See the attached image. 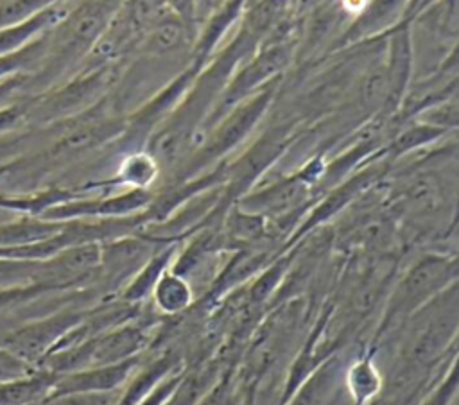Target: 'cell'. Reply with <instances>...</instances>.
I'll list each match as a JSON object with an SVG mask.
<instances>
[{"instance_id": "obj_22", "label": "cell", "mask_w": 459, "mask_h": 405, "mask_svg": "<svg viewBox=\"0 0 459 405\" xmlns=\"http://www.w3.org/2000/svg\"><path fill=\"white\" fill-rule=\"evenodd\" d=\"M27 106L22 104H9L0 108V131L11 129L27 118Z\"/></svg>"}, {"instance_id": "obj_2", "label": "cell", "mask_w": 459, "mask_h": 405, "mask_svg": "<svg viewBox=\"0 0 459 405\" xmlns=\"http://www.w3.org/2000/svg\"><path fill=\"white\" fill-rule=\"evenodd\" d=\"M280 82L281 79L267 84L224 113L204 133L203 142L183 161V165L167 181H163V186L195 177L230 159V154H233L246 140L251 138L255 129L271 111Z\"/></svg>"}, {"instance_id": "obj_3", "label": "cell", "mask_w": 459, "mask_h": 405, "mask_svg": "<svg viewBox=\"0 0 459 405\" xmlns=\"http://www.w3.org/2000/svg\"><path fill=\"white\" fill-rule=\"evenodd\" d=\"M454 283H457V254L454 251L434 249L418 254L389 289L371 346L377 348L378 342L398 330L409 315Z\"/></svg>"}, {"instance_id": "obj_12", "label": "cell", "mask_w": 459, "mask_h": 405, "mask_svg": "<svg viewBox=\"0 0 459 405\" xmlns=\"http://www.w3.org/2000/svg\"><path fill=\"white\" fill-rule=\"evenodd\" d=\"M344 366L339 353H332L298 385L283 405H330L342 385Z\"/></svg>"}, {"instance_id": "obj_21", "label": "cell", "mask_w": 459, "mask_h": 405, "mask_svg": "<svg viewBox=\"0 0 459 405\" xmlns=\"http://www.w3.org/2000/svg\"><path fill=\"white\" fill-rule=\"evenodd\" d=\"M181 371H183V369H181ZM181 371H176V373L169 375L167 378H163V380L149 392V396H147L145 400H142L138 405H161L163 400H165V398L169 396V392L172 391L174 383L178 382Z\"/></svg>"}, {"instance_id": "obj_13", "label": "cell", "mask_w": 459, "mask_h": 405, "mask_svg": "<svg viewBox=\"0 0 459 405\" xmlns=\"http://www.w3.org/2000/svg\"><path fill=\"white\" fill-rule=\"evenodd\" d=\"M70 9L72 7L66 2L59 0L20 23L0 29V54L14 52L25 47L27 43H30L32 39H36L38 36H41L43 32L50 30L59 22H63L65 16L70 13Z\"/></svg>"}, {"instance_id": "obj_10", "label": "cell", "mask_w": 459, "mask_h": 405, "mask_svg": "<svg viewBox=\"0 0 459 405\" xmlns=\"http://www.w3.org/2000/svg\"><path fill=\"white\" fill-rule=\"evenodd\" d=\"M161 181V167L158 159L145 149H134L124 152L118 159L117 170L111 177L91 183L84 188L109 190V188H129V190H152Z\"/></svg>"}, {"instance_id": "obj_23", "label": "cell", "mask_w": 459, "mask_h": 405, "mask_svg": "<svg viewBox=\"0 0 459 405\" xmlns=\"http://www.w3.org/2000/svg\"><path fill=\"white\" fill-rule=\"evenodd\" d=\"M18 215H16V211L14 210H11V208H7L5 204H2L0 202V224H5V222H11V220H14Z\"/></svg>"}, {"instance_id": "obj_11", "label": "cell", "mask_w": 459, "mask_h": 405, "mask_svg": "<svg viewBox=\"0 0 459 405\" xmlns=\"http://www.w3.org/2000/svg\"><path fill=\"white\" fill-rule=\"evenodd\" d=\"M377 348L369 346L351 358L342 371V389L350 405H371L384 391V375L375 360Z\"/></svg>"}, {"instance_id": "obj_24", "label": "cell", "mask_w": 459, "mask_h": 405, "mask_svg": "<svg viewBox=\"0 0 459 405\" xmlns=\"http://www.w3.org/2000/svg\"><path fill=\"white\" fill-rule=\"evenodd\" d=\"M246 405H255V389L247 387V398H246Z\"/></svg>"}, {"instance_id": "obj_6", "label": "cell", "mask_w": 459, "mask_h": 405, "mask_svg": "<svg viewBox=\"0 0 459 405\" xmlns=\"http://www.w3.org/2000/svg\"><path fill=\"white\" fill-rule=\"evenodd\" d=\"M169 242L156 240L140 231L100 242V262L97 278L111 290H118L145 265V262Z\"/></svg>"}, {"instance_id": "obj_17", "label": "cell", "mask_w": 459, "mask_h": 405, "mask_svg": "<svg viewBox=\"0 0 459 405\" xmlns=\"http://www.w3.org/2000/svg\"><path fill=\"white\" fill-rule=\"evenodd\" d=\"M457 401V351L452 353L418 405H455Z\"/></svg>"}, {"instance_id": "obj_26", "label": "cell", "mask_w": 459, "mask_h": 405, "mask_svg": "<svg viewBox=\"0 0 459 405\" xmlns=\"http://www.w3.org/2000/svg\"><path fill=\"white\" fill-rule=\"evenodd\" d=\"M4 170H5V168H0V174H4Z\"/></svg>"}, {"instance_id": "obj_15", "label": "cell", "mask_w": 459, "mask_h": 405, "mask_svg": "<svg viewBox=\"0 0 459 405\" xmlns=\"http://www.w3.org/2000/svg\"><path fill=\"white\" fill-rule=\"evenodd\" d=\"M224 371L226 369L217 360L195 364L190 369L183 367L178 382L161 405H197L224 375Z\"/></svg>"}, {"instance_id": "obj_19", "label": "cell", "mask_w": 459, "mask_h": 405, "mask_svg": "<svg viewBox=\"0 0 459 405\" xmlns=\"http://www.w3.org/2000/svg\"><path fill=\"white\" fill-rule=\"evenodd\" d=\"M118 391L109 392H57L47 396L39 405H115Z\"/></svg>"}, {"instance_id": "obj_9", "label": "cell", "mask_w": 459, "mask_h": 405, "mask_svg": "<svg viewBox=\"0 0 459 405\" xmlns=\"http://www.w3.org/2000/svg\"><path fill=\"white\" fill-rule=\"evenodd\" d=\"M140 364H142V355L122 360V362H115V364L93 366V367H84L66 375H59L50 394L77 392V391H86V392L120 391L122 385L138 369Z\"/></svg>"}, {"instance_id": "obj_18", "label": "cell", "mask_w": 459, "mask_h": 405, "mask_svg": "<svg viewBox=\"0 0 459 405\" xmlns=\"http://www.w3.org/2000/svg\"><path fill=\"white\" fill-rule=\"evenodd\" d=\"M59 0H0V29L20 23Z\"/></svg>"}, {"instance_id": "obj_14", "label": "cell", "mask_w": 459, "mask_h": 405, "mask_svg": "<svg viewBox=\"0 0 459 405\" xmlns=\"http://www.w3.org/2000/svg\"><path fill=\"white\" fill-rule=\"evenodd\" d=\"M183 242V240H181ZM181 242H169L161 246L147 262L145 265L120 289V301L138 306L140 303L151 297V292L160 280V276L172 265V260L179 249Z\"/></svg>"}, {"instance_id": "obj_16", "label": "cell", "mask_w": 459, "mask_h": 405, "mask_svg": "<svg viewBox=\"0 0 459 405\" xmlns=\"http://www.w3.org/2000/svg\"><path fill=\"white\" fill-rule=\"evenodd\" d=\"M149 299L161 315H181L194 306L197 296L190 281L169 267L156 281Z\"/></svg>"}, {"instance_id": "obj_1", "label": "cell", "mask_w": 459, "mask_h": 405, "mask_svg": "<svg viewBox=\"0 0 459 405\" xmlns=\"http://www.w3.org/2000/svg\"><path fill=\"white\" fill-rule=\"evenodd\" d=\"M459 324V297L457 283L450 285L427 305L409 315L398 328L400 337V364L396 366L398 387H407L414 376L443 364L455 353Z\"/></svg>"}, {"instance_id": "obj_4", "label": "cell", "mask_w": 459, "mask_h": 405, "mask_svg": "<svg viewBox=\"0 0 459 405\" xmlns=\"http://www.w3.org/2000/svg\"><path fill=\"white\" fill-rule=\"evenodd\" d=\"M294 54L296 43H269L258 47L255 54L244 59L228 79V84L224 86L213 113L204 125V133L233 106L246 100L267 84L283 79L287 70L294 65Z\"/></svg>"}, {"instance_id": "obj_25", "label": "cell", "mask_w": 459, "mask_h": 405, "mask_svg": "<svg viewBox=\"0 0 459 405\" xmlns=\"http://www.w3.org/2000/svg\"><path fill=\"white\" fill-rule=\"evenodd\" d=\"M420 0H412V7H411V16H412V11H414V7H416V4H418ZM411 20V18H409Z\"/></svg>"}, {"instance_id": "obj_8", "label": "cell", "mask_w": 459, "mask_h": 405, "mask_svg": "<svg viewBox=\"0 0 459 405\" xmlns=\"http://www.w3.org/2000/svg\"><path fill=\"white\" fill-rule=\"evenodd\" d=\"M412 0H368L342 30L337 50L385 36L396 25L411 18Z\"/></svg>"}, {"instance_id": "obj_7", "label": "cell", "mask_w": 459, "mask_h": 405, "mask_svg": "<svg viewBox=\"0 0 459 405\" xmlns=\"http://www.w3.org/2000/svg\"><path fill=\"white\" fill-rule=\"evenodd\" d=\"M82 321V312L65 310L14 332L5 339V346L11 353L25 362L39 360L45 358L59 344V340Z\"/></svg>"}, {"instance_id": "obj_5", "label": "cell", "mask_w": 459, "mask_h": 405, "mask_svg": "<svg viewBox=\"0 0 459 405\" xmlns=\"http://www.w3.org/2000/svg\"><path fill=\"white\" fill-rule=\"evenodd\" d=\"M154 197L152 190H122L118 194L77 195L47 208L39 217L45 220H77V219H118L131 217L147 210Z\"/></svg>"}, {"instance_id": "obj_20", "label": "cell", "mask_w": 459, "mask_h": 405, "mask_svg": "<svg viewBox=\"0 0 459 405\" xmlns=\"http://www.w3.org/2000/svg\"><path fill=\"white\" fill-rule=\"evenodd\" d=\"M29 375V366L25 360L11 353L9 349H0V382H11Z\"/></svg>"}]
</instances>
